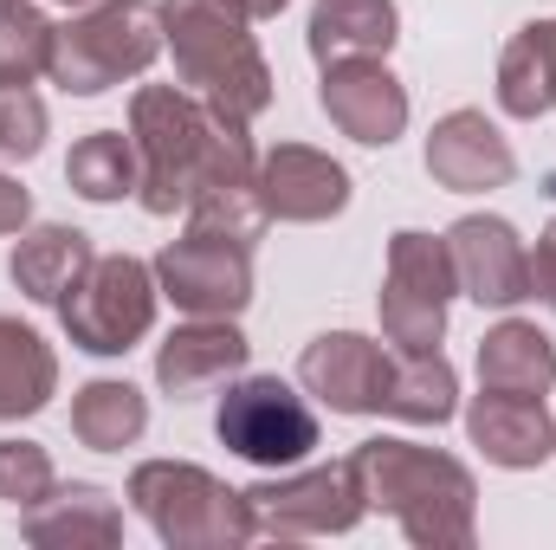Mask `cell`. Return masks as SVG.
I'll return each mask as SVG.
<instances>
[{"label": "cell", "instance_id": "cell-33", "mask_svg": "<svg viewBox=\"0 0 556 550\" xmlns=\"http://www.w3.org/2000/svg\"><path fill=\"white\" fill-rule=\"evenodd\" d=\"M247 20H273V13H285V0H233Z\"/></svg>", "mask_w": 556, "mask_h": 550}, {"label": "cell", "instance_id": "cell-31", "mask_svg": "<svg viewBox=\"0 0 556 550\" xmlns=\"http://www.w3.org/2000/svg\"><path fill=\"white\" fill-rule=\"evenodd\" d=\"M531 298H544L556 311V221L544 227V240H538V253H531Z\"/></svg>", "mask_w": 556, "mask_h": 550}, {"label": "cell", "instance_id": "cell-23", "mask_svg": "<svg viewBox=\"0 0 556 550\" xmlns=\"http://www.w3.org/2000/svg\"><path fill=\"white\" fill-rule=\"evenodd\" d=\"M59 389V357L52 343L20 324V317H0V421H20V414H39Z\"/></svg>", "mask_w": 556, "mask_h": 550}, {"label": "cell", "instance_id": "cell-22", "mask_svg": "<svg viewBox=\"0 0 556 550\" xmlns=\"http://www.w3.org/2000/svg\"><path fill=\"white\" fill-rule=\"evenodd\" d=\"M98 253H91V240L78 234V227H33V234H20V247H13V285L33 298V304H59L85 266H91Z\"/></svg>", "mask_w": 556, "mask_h": 550}, {"label": "cell", "instance_id": "cell-27", "mask_svg": "<svg viewBox=\"0 0 556 550\" xmlns=\"http://www.w3.org/2000/svg\"><path fill=\"white\" fill-rule=\"evenodd\" d=\"M266 201H260V175L253 182H214V188H201L194 201H188V227L194 234H220V240H240V247H253L260 234H266Z\"/></svg>", "mask_w": 556, "mask_h": 550}, {"label": "cell", "instance_id": "cell-13", "mask_svg": "<svg viewBox=\"0 0 556 550\" xmlns=\"http://www.w3.org/2000/svg\"><path fill=\"white\" fill-rule=\"evenodd\" d=\"M260 201L273 221L317 227L350 208V175H343V162H330L311 142H278L260 155Z\"/></svg>", "mask_w": 556, "mask_h": 550}, {"label": "cell", "instance_id": "cell-12", "mask_svg": "<svg viewBox=\"0 0 556 550\" xmlns=\"http://www.w3.org/2000/svg\"><path fill=\"white\" fill-rule=\"evenodd\" d=\"M317 104H324V117H330L343 137L369 142V149H389V142L408 130V91H402V78H395L382 59L324 65Z\"/></svg>", "mask_w": 556, "mask_h": 550}, {"label": "cell", "instance_id": "cell-21", "mask_svg": "<svg viewBox=\"0 0 556 550\" xmlns=\"http://www.w3.org/2000/svg\"><path fill=\"white\" fill-rule=\"evenodd\" d=\"M453 409H459V376H453V363L440 350L389 357V370H382V414L415 421V427H440V421H453Z\"/></svg>", "mask_w": 556, "mask_h": 550}, {"label": "cell", "instance_id": "cell-3", "mask_svg": "<svg viewBox=\"0 0 556 550\" xmlns=\"http://www.w3.org/2000/svg\"><path fill=\"white\" fill-rule=\"evenodd\" d=\"M247 26L253 20L233 0H162V39L181 85L240 130L273 104V65L260 59V39Z\"/></svg>", "mask_w": 556, "mask_h": 550}, {"label": "cell", "instance_id": "cell-7", "mask_svg": "<svg viewBox=\"0 0 556 550\" xmlns=\"http://www.w3.org/2000/svg\"><path fill=\"white\" fill-rule=\"evenodd\" d=\"M459 291L446 240L402 227L389 240V278H382V337L395 350H440L446 337V304Z\"/></svg>", "mask_w": 556, "mask_h": 550}, {"label": "cell", "instance_id": "cell-32", "mask_svg": "<svg viewBox=\"0 0 556 550\" xmlns=\"http://www.w3.org/2000/svg\"><path fill=\"white\" fill-rule=\"evenodd\" d=\"M26 214H33L26 188H20L13 175H0V234H20V227H26Z\"/></svg>", "mask_w": 556, "mask_h": 550}, {"label": "cell", "instance_id": "cell-24", "mask_svg": "<svg viewBox=\"0 0 556 550\" xmlns=\"http://www.w3.org/2000/svg\"><path fill=\"white\" fill-rule=\"evenodd\" d=\"M142 427H149V402H142V389L117 383V376L85 383L78 402H72V434H78L91 453H124V447H137Z\"/></svg>", "mask_w": 556, "mask_h": 550}, {"label": "cell", "instance_id": "cell-16", "mask_svg": "<svg viewBox=\"0 0 556 550\" xmlns=\"http://www.w3.org/2000/svg\"><path fill=\"white\" fill-rule=\"evenodd\" d=\"M247 337L233 317H188L181 330H168V343L155 350V383L181 402V396H201L227 376L247 370Z\"/></svg>", "mask_w": 556, "mask_h": 550}, {"label": "cell", "instance_id": "cell-34", "mask_svg": "<svg viewBox=\"0 0 556 550\" xmlns=\"http://www.w3.org/2000/svg\"><path fill=\"white\" fill-rule=\"evenodd\" d=\"M544 39H551V104H556V20H544Z\"/></svg>", "mask_w": 556, "mask_h": 550}, {"label": "cell", "instance_id": "cell-15", "mask_svg": "<svg viewBox=\"0 0 556 550\" xmlns=\"http://www.w3.org/2000/svg\"><path fill=\"white\" fill-rule=\"evenodd\" d=\"M382 370H389L382 343L356 330H324L298 357V383L330 414H382Z\"/></svg>", "mask_w": 556, "mask_h": 550}, {"label": "cell", "instance_id": "cell-10", "mask_svg": "<svg viewBox=\"0 0 556 550\" xmlns=\"http://www.w3.org/2000/svg\"><path fill=\"white\" fill-rule=\"evenodd\" d=\"M155 285L188 317H240L253 304V247L188 227L155 253Z\"/></svg>", "mask_w": 556, "mask_h": 550}, {"label": "cell", "instance_id": "cell-35", "mask_svg": "<svg viewBox=\"0 0 556 550\" xmlns=\"http://www.w3.org/2000/svg\"><path fill=\"white\" fill-rule=\"evenodd\" d=\"M52 7H72V13H78V7H98V0H52Z\"/></svg>", "mask_w": 556, "mask_h": 550}, {"label": "cell", "instance_id": "cell-26", "mask_svg": "<svg viewBox=\"0 0 556 550\" xmlns=\"http://www.w3.org/2000/svg\"><path fill=\"white\" fill-rule=\"evenodd\" d=\"M498 104L511 117H544L551 111V39H544V20L511 33V46L498 52Z\"/></svg>", "mask_w": 556, "mask_h": 550}, {"label": "cell", "instance_id": "cell-19", "mask_svg": "<svg viewBox=\"0 0 556 550\" xmlns=\"http://www.w3.org/2000/svg\"><path fill=\"white\" fill-rule=\"evenodd\" d=\"M124 538V512L111 505L104 486H52L33 512H26V545L39 550H78V545H117Z\"/></svg>", "mask_w": 556, "mask_h": 550}, {"label": "cell", "instance_id": "cell-9", "mask_svg": "<svg viewBox=\"0 0 556 550\" xmlns=\"http://www.w3.org/2000/svg\"><path fill=\"white\" fill-rule=\"evenodd\" d=\"M247 512H253V538H343L369 512V499H363L350 460H337V466L260 479L247 492Z\"/></svg>", "mask_w": 556, "mask_h": 550}, {"label": "cell", "instance_id": "cell-28", "mask_svg": "<svg viewBox=\"0 0 556 550\" xmlns=\"http://www.w3.org/2000/svg\"><path fill=\"white\" fill-rule=\"evenodd\" d=\"M52 65V20L33 0H0V85H33Z\"/></svg>", "mask_w": 556, "mask_h": 550}, {"label": "cell", "instance_id": "cell-17", "mask_svg": "<svg viewBox=\"0 0 556 550\" xmlns=\"http://www.w3.org/2000/svg\"><path fill=\"white\" fill-rule=\"evenodd\" d=\"M466 434L472 447L505 466V473H525V466H544L556 453V421L544 409V396H498L485 389L472 409H466Z\"/></svg>", "mask_w": 556, "mask_h": 550}, {"label": "cell", "instance_id": "cell-8", "mask_svg": "<svg viewBox=\"0 0 556 550\" xmlns=\"http://www.w3.org/2000/svg\"><path fill=\"white\" fill-rule=\"evenodd\" d=\"M214 434L240 460H253L266 473H285L317 447V414L278 376H240V383H227V396L214 409Z\"/></svg>", "mask_w": 556, "mask_h": 550}, {"label": "cell", "instance_id": "cell-18", "mask_svg": "<svg viewBox=\"0 0 556 550\" xmlns=\"http://www.w3.org/2000/svg\"><path fill=\"white\" fill-rule=\"evenodd\" d=\"M395 33H402L395 0H317L304 39L317 65H350V59H389Z\"/></svg>", "mask_w": 556, "mask_h": 550}, {"label": "cell", "instance_id": "cell-30", "mask_svg": "<svg viewBox=\"0 0 556 550\" xmlns=\"http://www.w3.org/2000/svg\"><path fill=\"white\" fill-rule=\"evenodd\" d=\"M46 149V104L33 85H0V162H33Z\"/></svg>", "mask_w": 556, "mask_h": 550}, {"label": "cell", "instance_id": "cell-11", "mask_svg": "<svg viewBox=\"0 0 556 550\" xmlns=\"http://www.w3.org/2000/svg\"><path fill=\"white\" fill-rule=\"evenodd\" d=\"M446 253H453V273H459V291L479 298V304H525L531 298V253L518 240L511 221L498 214H466L446 227Z\"/></svg>", "mask_w": 556, "mask_h": 550}, {"label": "cell", "instance_id": "cell-25", "mask_svg": "<svg viewBox=\"0 0 556 550\" xmlns=\"http://www.w3.org/2000/svg\"><path fill=\"white\" fill-rule=\"evenodd\" d=\"M137 175H142L137 137H124V130H91L85 142H72V155H65V182L85 201H124L137 188Z\"/></svg>", "mask_w": 556, "mask_h": 550}, {"label": "cell", "instance_id": "cell-1", "mask_svg": "<svg viewBox=\"0 0 556 550\" xmlns=\"http://www.w3.org/2000/svg\"><path fill=\"white\" fill-rule=\"evenodd\" d=\"M130 137H137V195L149 214L188 208L214 182H253L260 155L240 124H227L207 98L188 85H142L130 98Z\"/></svg>", "mask_w": 556, "mask_h": 550}, {"label": "cell", "instance_id": "cell-4", "mask_svg": "<svg viewBox=\"0 0 556 550\" xmlns=\"http://www.w3.org/2000/svg\"><path fill=\"white\" fill-rule=\"evenodd\" d=\"M162 7L149 0H98L78 7L65 26H52V85H65L72 98H98L124 78H137L162 52Z\"/></svg>", "mask_w": 556, "mask_h": 550}, {"label": "cell", "instance_id": "cell-5", "mask_svg": "<svg viewBox=\"0 0 556 550\" xmlns=\"http://www.w3.org/2000/svg\"><path fill=\"white\" fill-rule=\"evenodd\" d=\"M130 505L168 550H233L253 538L247 492L220 486L194 460H142L130 473Z\"/></svg>", "mask_w": 556, "mask_h": 550}, {"label": "cell", "instance_id": "cell-6", "mask_svg": "<svg viewBox=\"0 0 556 550\" xmlns=\"http://www.w3.org/2000/svg\"><path fill=\"white\" fill-rule=\"evenodd\" d=\"M155 266H142L130 253H111V260H91L85 278L59 298V317H65V337L91 357H124L130 343L149 337L155 324Z\"/></svg>", "mask_w": 556, "mask_h": 550}, {"label": "cell", "instance_id": "cell-20", "mask_svg": "<svg viewBox=\"0 0 556 550\" xmlns=\"http://www.w3.org/2000/svg\"><path fill=\"white\" fill-rule=\"evenodd\" d=\"M556 383V343L525 324V317H505L498 330H485L479 343V389H498V396H551Z\"/></svg>", "mask_w": 556, "mask_h": 550}, {"label": "cell", "instance_id": "cell-29", "mask_svg": "<svg viewBox=\"0 0 556 550\" xmlns=\"http://www.w3.org/2000/svg\"><path fill=\"white\" fill-rule=\"evenodd\" d=\"M52 486L59 479H52V460H46L39 440H0V505L33 512Z\"/></svg>", "mask_w": 556, "mask_h": 550}, {"label": "cell", "instance_id": "cell-14", "mask_svg": "<svg viewBox=\"0 0 556 550\" xmlns=\"http://www.w3.org/2000/svg\"><path fill=\"white\" fill-rule=\"evenodd\" d=\"M427 175L453 195H485V188H505L518 175V155L485 111H446L427 130Z\"/></svg>", "mask_w": 556, "mask_h": 550}, {"label": "cell", "instance_id": "cell-2", "mask_svg": "<svg viewBox=\"0 0 556 550\" xmlns=\"http://www.w3.org/2000/svg\"><path fill=\"white\" fill-rule=\"evenodd\" d=\"M350 473L376 512L402 525V538L420 550H466L472 545V505L479 486L453 453H433L415 440H363L350 453Z\"/></svg>", "mask_w": 556, "mask_h": 550}]
</instances>
